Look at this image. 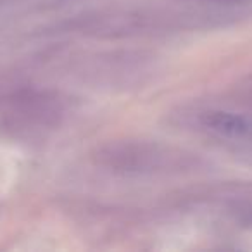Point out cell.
<instances>
[{
  "mask_svg": "<svg viewBox=\"0 0 252 252\" xmlns=\"http://www.w3.org/2000/svg\"><path fill=\"white\" fill-rule=\"evenodd\" d=\"M202 125L211 131L230 138L252 137V118L226 111H209L202 116Z\"/></svg>",
  "mask_w": 252,
  "mask_h": 252,
  "instance_id": "1",
  "label": "cell"
}]
</instances>
